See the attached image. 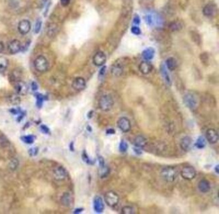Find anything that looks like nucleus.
<instances>
[{"instance_id":"nucleus-24","label":"nucleus","mask_w":219,"mask_h":214,"mask_svg":"<svg viewBox=\"0 0 219 214\" xmlns=\"http://www.w3.org/2000/svg\"><path fill=\"white\" fill-rule=\"evenodd\" d=\"M155 54V50L152 47H149L142 51V55L144 60L146 61H148V60H151L153 58H154Z\"/></svg>"},{"instance_id":"nucleus-20","label":"nucleus","mask_w":219,"mask_h":214,"mask_svg":"<svg viewBox=\"0 0 219 214\" xmlns=\"http://www.w3.org/2000/svg\"><path fill=\"white\" fill-rule=\"evenodd\" d=\"M152 65L148 61H142L139 65V70L143 75H148L152 70Z\"/></svg>"},{"instance_id":"nucleus-47","label":"nucleus","mask_w":219,"mask_h":214,"mask_svg":"<svg viewBox=\"0 0 219 214\" xmlns=\"http://www.w3.org/2000/svg\"><path fill=\"white\" fill-rule=\"evenodd\" d=\"M134 24H139L140 23V18H139V16H135L134 17Z\"/></svg>"},{"instance_id":"nucleus-29","label":"nucleus","mask_w":219,"mask_h":214,"mask_svg":"<svg viewBox=\"0 0 219 214\" xmlns=\"http://www.w3.org/2000/svg\"><path fill=\"white\" fill-rule=\"evenodd\" d=\"M194 145L198 148V149H203L206 146V140L205 138L202 136H200L196 140Z\"/></svg>"},{"instance_id":"nucleus-39","label":"nucleus","mask_w":219,"mask_h":214,"mask_svg":"<svg viewBox=\"0 0 219 214\" xmlns=\"http://www.w3.org/2000/svg\"><path fill=\"white\" fill-rule=\"evenodd\" d=\"M10 99V102L12 104H18L20 102V98L16 95H12Z\"/></svg>"},{"instance_id":"nucleus-50","label":"nucleus","mask_w":219,"mask_h":214,"mask_svg":"<svg viewBox=\"0 0 219 214\" xmlns=\"http://www.w3.org/2000/svg\"><path fill=\"white\" fill-rule=\"evenodd\" d=\"M4 50V45H3V43L0 41V54L2 53V52Z\"/></svg>"},{"instance_id":"nucleus-19","label":"nucleus","mask_w":219,"mask_h":214,"mask_svg":"<svg viewBox=\"0 0 219 214\" xmlns=\"http://www.w3.org/2000/svg\"><path fill=\"white\" fill-rule=\"evenodd\" d=\"M61 203L64 206L70 207L72 206L74 203V199L72 195L69 193H65L61 198Z\"/></svg>"},{"instance_id":"nucleus-1","label":"nucleus","mask_w":219,"mask_h":214,"mask_svg":"<svg viewBox=\"0 0 219 214\" xmlns=\"http://www.w3.org/2000/svg\"><path fill=\"white\" fill-rule=\"evenodd\" d=\"M114 105V101L111 95H104L102 96L99 102V106L101 110L107 112L111 110Z\"/></svg>"},{"instance_id":"nucleus-16","label":"nucleus","mask_w":219,"mask_h":214,"mask_svg":"<svg viewBox=\"0 0 219 214\" xmlns=\"http://www.w3.org/2000/svg\"><path fill=\"white\" fill-rule=\"evenodd\" d=\"M123 71H124V64H123L121 61L120 60L116 61L115 63L112 65V75L115 76H120L122 75Z\"/></svg>"},{"instance_id":"nucleus-10","label":"nucleus","mask_w":219,"mask_h":214,"mask_svg":"<svg viewBox=\"0 0 219 214\" xmlns=\"http://www.w3.org/2000/svg\"><path fill=\"white\" fill-rule=\"evenodd\" d=\"M31 29V24L28 20H22L18 25V30L20 34H26Z\"/></svg>"},{"instance_id":"nucleus-35","label":"nucleus","mask_w":219,"mask_h":214,"mask_svg":"<svg viewBox=\"0 0 219 214\" xmlns=\"http://www.w3.org/2000/svg\"><path fill=\"white\" fill-rule=\"evenodd\" d=\"M20 72L19 71H16V70H14L12 74V78L13 81H14L15 82L20 81Z\"/></svg>"},{"instance_id":"nucleus-34","label":"nucleus","mask_w":219,"mask_h":214,"mask_svg":"<svg viewBox=\"0 0 219 214\" xmlns=\"http://www.w3.org/2000/svg\"><path fill=\"white\" fill-rule=\"evenodd\" d=\"M134 213V209L130 206H125L121 209V213L123 214H132Z\"/></svg>"},{"instance_id":"nucleus-18","label":"nucleus","mask_w":219,"mask_h":214,"mask_svg":"<svg viewBox=\"0 0 219 214\" xmlns=\"http://www.w3.org/2000/svg\"><path fill=\"white\" fill-rule=\"evenodd\" d=\"M193 141L191 137H183L180 142V146L181 149L185 151H190L191 149Z\"/></svg>"},{"instance_id":"nucleus-42","label":"nucleus","mask_w":219,"mask_h":214,"mask_svg":"<svg viewBox=\"0 0 219 214\" xmlns=\"http://www.w3.org/2000/svg\"><path fill=\"white\" fill-rule=\"evenodd\" d=\"M41 130L42 132L45 134H49V133H50L49 128L45 125H41Z\"/></svg>"},{"instance_id":"nucleus-40","label":"nucleus","mask_w":219,"mask_h":214,"mask_svg":"<svg viewBox=\"0 0 219 214\" xmlns=\"http://www.w3.org/2000/svg\"><path fill=\"white\" fill-rule=\"evenodd\" d=\"M37 106L40 107L42 106V103H43L44 98H43L42 95L38 94V95H37Z\"/></svg>"},{"instance_id":"nucleus-45","label":"nucleus","mask_w":219,"mask_h":214,"mask_svg":"<svg viewBox=\"0 0 219 214\" xmlns=\"http://www.w3.org/2000/svg\"><path fill=\"white\" fill-rule=\"evenodd\" d=\"M134 151L137 155H141L142 154V151L141 149H140V148H138V147L134 148Z\"/></svg>"},{"instance_id":"nucleus-8","label":"nucleus","mask_w":219,"mask_h":214,"mask_svg":"<svg viewBox=\"0 0 219 214\" xmlns=\"http://www.w3.org/2000/svg\"><path fill=\"white\" fill-rule=\"evenodd\" d=\"M117 126L124 133H128L131 127L130 120L126 117H121L118 120Z\"/></svg>"},{"instance_id":"nucleus-28","label":"nucleus","mask_w":219,"mask_h":214,"mask_svg":"<svg viewBox=\"0 0 219 214\" xmlns=\"http://www.w3.org/2000/svg\"><path fill=\"white\" fill-rule=\"evenodd\" d=\"M8 66V60L4 57H0V72H4Z\"/></svg>"},{"instance_id":"nucleus-54","label":"nucleus","mask_w":219,"mask_h":214,"mask_svg":"<svg viewBox=\"0 0 219 214\" xmlns=\"http://www.w3.org/2000/svg\"><path fill=\"white\" fill-rule=\"evenodd\" d=\"M43 2H47L48 0H43Z\"/></svg>"},{"instance_id":"nucleus-32","label":"nucleus","mask_w":219,"mask_h":214,"mask_svg":"<svg viewBox=\"0 0 219 214\" xmlns=\"http://www.w3.org/2000/svg\"><path fill=\"white\" fill-rule=\"evenodd\" d=\"M82 160L84 161V162L87 164L92 165V164H94V161H92L89 158V155H88L86 151H83L82 154Z\"/></svg>"},{"instance_id":"nucleus-13","label":"nucleus","mask_w":219,"mask_h":214,"mask_svg":"<svg viewBox=\"0 0 219 214\" xmlns=\"http://www.w3.org/2000/svg\"><path fill=\"white\" fill-rule=\"evenodd\" d=\"M216 6L215 5L212 3H208L204 6L202 12L205 16L211 18V17H213L216 15Z\"/></svg>"},{"instance_id":"nucleus-3","label":"nucleus","mask_w":219,"mask_h":214,"mask_svg":"<svg viewBox=\"0 0 219 214\" xmlns=\"http://www.w3.org/2000/svg\"><path fill=\"white\" fill-rule=\"evenodd\" d=\"M183 103L191 110H194L198 106V99L193 93H187L183 97Z\"/></svg>"},{"instance_id":"nucleus-27","label":"nucleus","mask_w":219,"mask_h":214,"mask_svg":"<svg viewBox=\"0 0 219 214\" xmlns=\"http://www.w3.org/2000/svg\"><path fill=\"white\" fill-rule=\"evenodd\" d=\"M190 34L191 39L193 42L196 43L197 45H198V46L201 45V36H200V34H199V33L196 31V30H191V31H190Z\"/></svg>"},{"instance_id":"nucleus-26","label":"nucleus","mask_w":219,"mask_h":214,"mask_svg":"<svg viewBox=\"0 0 219 214\" xmlns=\"http://www.w3.org/2000/svg\"><path fill=\"white\" fill-rule=\"evenodd\" d=\"M166 67L169 70L173 71L175 70L177 67V62L173 57L167 58L166 60Z\"/></svg>"},{"instance_id":"nucleus-51","label":"nucleus","mask_w":219,"mask_h":214,"mask_svg":"<svg viewBox=\"0 0 219 214\" xmlns=\"http://www.w3.org/2000/svg\"><path fill=\"white\" fill-rule=\"evenodd\" d=\"M69 149L70 151H74V142H71L69 144Z\"/></svg>"},{"instance_id":"nucleus-21","label":"nucleus","mask_w":219,"mask_h":214,"mask_svg":"<svg viewBox=\"0 0 219 214\" xmlns=\"http://www.w3.org/2000/svg\"><path fill=\"white\" fill-rule=\"evenodd\" d=\"M198 189L199 190L203 193H206L210 191L211 189V186H210V183L208 180L203 179L199 182L198 184Z\"/></svg>"},{"instance_id":"nucleus-25","label":"nucleus","mask_w":219,"mask_h":214,"mask_svg":"<svg viewBox=\"0 0 219 214\" xmlns=\"http://www.w3.org/2000/svg\"><path fill=\"white\" fill-rule=\"evenodd\" d=\"M183 27V24L180 20H175L171 23L169 25V29L173 32L180 30Z\"/></svg>"},{"instance_id":"nucleus-12","label":"nucleus","mask_w":219,"mask_h":214,"mask_svg":"<svg viewBox=\"0 0 219 214\" xmlns=\"http://www.w3.org/2000/svg\"><path fill=\"white\" fill-rule=\"evenodd\" d=\"M15 90L18 95H24L28 93V86L27 84L23 81H18L15 82Z\"/></svg>"},{"instance_id":"nucleus-43","label":"nucleus","mask_w":219,"mask_h":214,"mask_svg":"<svg viewBox=\"0 0 219 214\" xmlns=\"http://www.w3.org/2000/svg\"><path fill=\"white\" fill-rule=\"evenodd\" d=\"M106 68H107V67L105 66V65H104V66H103V68L100 69V70L99 72V77L104 76L105 72H106Z\"/></svg>"},{"instance_id":"nucleus-14","label":"nucleus","mask_w":219,"mask_h":214,"mask_svg":"<svg viewBox=\"0 0 219 214\" xmlns=\"http://www.w3.org/2000/svg\"><path fill=\"white\" fill-rule=\"evenodd\" d=\"M22 45L20 41L14 39L9 43L8 44V50L11 54H16L21 50Z\"/></svg>"},{"instance_id":"nucleus-33","label":"nucleus","mask_w":219,"mask_h":214,"mask_svg":"<svg viewBox=\"0 0 219 214\" xmlns=\"http://www.w3.org/2000/svg\"><path fill=\"white\" fill-rule=\"evenodd\" d=\"M128 149V143H127L126 141H125L124 140H121L120 143V146H119L120 151L121 153H125L127 151Z\"/></svg>"},{"instance_id":"nucleus-53","label":"nucleus","mask_w":219,"mask_h":214,"mask_svg":"<svg viewBox=\"0 0 219 214\" xmlns=\"http://www.w3.org/2000/svg\"><path fill=\"white\" fill-rule=\"evenodd\" d=\"M88 128H89V131H90V132H91V131H92V128L90 127L89 126H88Z\"/></svg>"},{"instance_id":"nucleus-9","label":"nucleus","mask_w":219,"mask_h":214,"mask_svg":"<svg viewBox=\"0 0 219 214\" xmlns=\"http://www.w3.org/2000/svg\"><path fill=\"white\" fill-rule=\"evenodd\" d=\"M106 55L103 51H98L96 53L93 59V64L96 66H102L106 62Z\"/></svg>"},{"instance_id":"nucleus-46","label":"nucleus","mask_w":219,"mask_h":214,"mask_svg":"<svg viewBox=\"0 0 219 214\" xmlns=\"http://www.w3.org/2000/svg\"><path fill=\"white\" fill-rule=\"evenodd\" d=\"M115 130L113 129V128L107 129V131H106V134H109V135L113 134H115Z\"/></svg>"},{"instance_id":"nucleus-30","label":"nucleus","mask_w":219,"mask_h":214,"mask_svg":"<svg viewBox=\"0 0 219 214\" xmlns=\"http://www.w3.org/2000/svg\"><path fill=\"white\" fill-rule=\"evenodd\" d=\"M35 139H36V137L34 136V135H26V136H23L21 137V140L24 143L26 144H32L34 142Z\"/></svg>"},{"instance_id":"nucleus-48","label":"nucleus","mask_w":219,"mask_h":214,"mask_svg":"<svg viewBox=\"0 0 219 214\" xmlns=\"http://www.w3.org/2000/svg\"><path fill=\"white\" fill-rule=\"evenodd\" d=\"M83 211H84V209L83 208H77L75 209V210H74V213H80L82 212Z\"/></svg>"},{"instance_id":"nucleus-52","label":"nucleus","mask_w":219,"mask_h":214,"mask_svg":"<svg viewBox=\"0 0 219 214\" xmlns=\"http://www.w3.org/2000/svg\"><path fill=\"white\" fill-rule=\"evenodd\" d=\"M218 167H219V165H216V166H215V168H214V170H215V172L216 174H218L219 173V171H218Z\"/></svg>"},{"instance_id":"nucleus-15","label":"nucleus","mask_w":219,"mask_h":214,"mask_svg":"<svg viewBox=\"0 0 219 214\" xmlns=\"http://www.w3.org/2000/svg\"><path fill=\"white\" fill-rule=\"evenodd\" d=\"M86 85V81L84 78L82 77H77L72 82V87L76 91H80L85 89Z\"/></svg>"},{"instance_id":"nucleus-38","label":"nucleus","mask_w":219,"mask_h":214,"mask_svg":"<svg viewBox=\"0 0 219 214\" xmlns=\"http://www.w3.org/2000/svg\"><path fill=\"white\" fill-rule=\"evenodd\" d=\"M38 153V147H33L31 149H30L28 151V154L31 156L34 157L37 155Z\"/></svg>"},{"instance_id":"nucleus-5","label":"nucleus","mask_w":219,"mask_h":214,"mask_svg":"<svg viewBox=\"0 0 219 214\" xmlns=\"http://www.w3.org/2000/svg\"><path fill=\"white\" fill-rule=\"evenodd\" d=\"M104 201L109 207H115L120 201V197L114 191H109L104 195Z\"/></svg>"},{"instance_id":"nucleus-37","label":"nucleus","mask_w":219,"mask_h":214,"mask_svg":"<svg viewBox=\"0 0 219 214\" xmlns=\"http://www.w3.org/2000/svg\"><path fill=\"white\" fill-rule=\"evenodd\" d=\"M18 161L17 159H12L11 161H10V168L13 170H14L17 168L18 167Z\"/></svg>"},{"instance_id":"nucleus-2","label":"nucleus","mask_w":219,"mask_h":214,"mask_svg":"<svg viewBox=\"0 0 219 214\" xmlns=\"http://www.w3.org/2000/svg\"><path fill=\"white\" fill-rule=\"evenodd\" d=\"M34 65L38 72H45L49 68V62L45 56L38 55L34 60Z\"/></svg>"},{"instance_id":"nucleus-7","label":"nucleus","mask_w":219,"mask_h":214,"mask_svg":"<svg viewBox=\"0 0 219 214\" xmlns=\"http://www.w3.org/2000/svg\"><path fill=\"white\" fill-rule=\"evenodd\" d=\"M181 176L183 178L187 180H191L196 176V170L191 166H186L183 168L181 172Z\"/></svg>"},{"instance_id":"nucleus-22","label":"nucleus","mask_w":219,"mask_h":214,"mask_svg":"<svg viewBox=\"0 0 219 214\" xmlns=\"http://www.w3.org/2000/svg\"><path fill=\"white\" fill-rule=\"evenodd\" d=\"M160 73L165 82H166V84L169 86L171 85V81L170 76L169 75V72L167 71V69H166V65L164 64L162 65L160 67Z\"/></svg>"},{"instance_id":"nucleus-36","label":"nucleus","mask_w":219,"mask_h":214,"mask_svg":"<svg viewBox=\"0 0 219 214\" xmlns=\"http://www.w3.org/2000/svg\"><path fill=\"white\" fill-rule=\"evenodd\" d=\"M41 26H42V22L40 20H37L36 23L34 24V33L37 34L39 32H40L41 29Z\"/></svg>"},{"instance_id":"nucleus-23","label":"nucleus","mask_w":219,"mask_h":214,"mask_svg":"<svg viewBox=\"0 0 219 214\" xmlns=\"http://www.w3.org/2000/svg\"><path fill=\"white\" fill-rule=\"evenodd\" d=\"M147 139L141 135H139L136 138H135L134 141V145L135 147L140 148V149H142V148L145 147L146 145H147Z\"/></svg>"},{"instance_id":"nucleus-44","label":"nucleus","mask_w":219,"mask_h":214,"mask_svg":"<svg viewBox=\"0 0 219 214\" xmlns=\"http://www.w3.org/2000/svg\"><path fill=\"white\" fill-rule=\"evenodd\" d=\"M60 2H61V5L65 7V6H68L69 5L70 0H60Z\"/></svg>"},{"instance_id":"nucleus-31","label":"nucleus","mask_w":219,"mask_h":214,"mask_svg":"<svg viewBox=\"0 0 219 214\" xmlns=\"http://www.w3.org/2000/svg\"><path fill=\"white\" fill-rule=\"evenodd\" d=\"M200 58L201 60V62L204 65H207L209 63V55L206 52H204V53L201 54L200 55Z\"/></svg>"},{"instance_id":"nucleus-6","label":"nucleus","mask_w":219,"mask_h":214,"mask_svg":"<svg viewBox=\"0 0 219 214\" xmlns=\"http://www.w3.org/2000/svg\"><path fill=\"white\" fill-rule=\"evenodd\" d=\"M53 175L55 180L58 181H62L68 177V173L66 169L63 166H58L53 170Z\"/></svg>"},{"instance_id":"nucleus-49","label":"nucleus","mask_w":219,"mask_h":214,"mask_svg":"<svg viewBox=\"0 0 219 214\" xmlns=\"http://www.w3.org/2000/svg\"><path fill=\"white\" fill-rule=\"evenodd\" d=\"M32 89H33V91H36L38 89V85H37V84L36 83V82H33V83H32Z\"/></svg>"},{"instance_id":"nucleus-41","label":"nucleus","mask_w":219,"mask_h":214,"mask_svg":"<svg viewBox=\"0 0 219 214\" xmlns=\"http://www.w3.org/2000/svg\"><path fill=\"white\" fill-rule=\"evenodd\" d=\"M131 33L135 34V35H139V34H141V30H140V28L138 27H133L131 28Z\"/></svg>"},{"instance_id":"nucleus-17","label":"nucleus","mask_w":219,"mask_h":214,"mask_svg":"<svg viewBox=\"0 0 219 214\" xmlns=\"http://www.w3.org/2000/svg\"><path fill=\"white\" fill-rule=\"evenodd\" d=\"M94 210L96 213H102L104 209V205L102 198L99 196H96L93 201Z\"/></svg>"},{"instance_id":"nucleus-4","label":"nucleus","mask_w":219,"mask_h":214,"mask_svg":"<svg viewBox=\"0 0 219 214\" xmlns=\"http://www.w3.org/2000/svg\"><path fill=\"white\" fill-rule=\"evenodd\" d=\"M161 176L166 182H172L177 177V171L172 167H166L163 168L161 171Z\"/></svg>"},{"instance_id":"nucleus-11","label":"nucleus","mask_w":219,"mask_h":214,"mask_svg":"<svg viewBox=\"0 0 219 214\" xmlns=\"http://www.w3.org/2000/svg\"><path fill=\"white\" fill-rule=\"evenodd\" d=\"M206 138L210 144H215L218 141V134L216 130L209 128L206 132Z\"/></svg>"}]
</instances>
